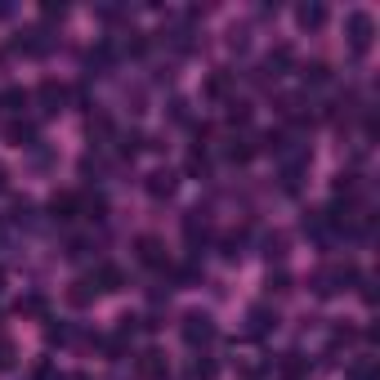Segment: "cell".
Returning <instances> with one entry per match:
<instances>
[{"label":"cell","mask_w":380,"mask_h":380,"mask_svg":"<svg viewBox=\"0 0 380 380\" xmlns=\"http://www.w3.org/2000/svg\"><path fill=\"white\" fill-rule=\"evenodd\" d=\"M184 340H188V345H211V340H215L211 313H188V318H184Z\"/></svg>","instance_id":"obj_1"},{"label":"cell","mask_w":380,"mask_h":380,"mask_svg":"<svg viewBox=\"0 0 380 380\" xmlns=\"http://www.w3.org/2000/svg\"><path fill=\"white\" fill-rule=\"evenodd\" d=\"M372 14H363V9H354L349 14V45H354V54H367V45H372Z\"/></svg>","instance_id":"obj_2"},{"label":"cell","mask_w":380,"mask_h":380,"mask_svg":"<svg viewBox=\"0 0 380 380\" xmlns=\"http://www.w3.org/2000/svg\"><path fill=\"white\" fill-rule=\"evenodd\" d=\"M139 260L152 264V269H157V264H166V255H161V242H157V237H139Z\"/></svg>","instance_id":"obj_3"},{"label":"cell","mask_w":380,"mask_h":380,"mask_svg":"<svg viewBox=\"0 0 380 380\" xmlns=\"http://www.w3.org/2000/svg\"><path fill=\"white\" fill-rule=\"evenodd\" d=\"M50 211L59 215V220H72V215L81 211V197H76V193H63V197H54V202H50Z\"/></svg>","instance_id":"obj_4"},{"label":"cell","mask_w":380,"mask_h":380,"mask_svg":"<svg viewBox=\"0 0 380 380\" xmlns=\"http://www.w3.org/2000/svg\"><path fill=\"white\" fill-rule=\"evenodd\" d=\"M94 287H99V291H117V287H121V269H117V264H99Z\"/></svg>","instance_id":"obj_5"},{"label":"cell","mask_w":380,"mask_h":380,"mask_svg":"<svg viewBox=\"0 0 380 380\" xmlns=\"http://www.w3.org/2000/svg\"><path fill=\"white\" fill-rule=\"evenodd\" d=\"M296 18H300V27H322V23H327V9H322V5H300Z\"/></svg>","instance_id":"obj_6"},{"label":"cell","mask_w":380,"mask_h":380,"mask_svg":"<svg viewBox=\"0 0 380 380\" xmlns=\"http://www.w3.org/2000/svg\"><path fill=\"white\" fill-rule=\"evenodd\" d=\"M304 367H309V363H304L300 354H287V358H282V367H278V376H282V380H300Z\"/></svg>","instance_id":"obj_7"},{"label":"cell","mask_w":380,"mask_h":380,"mask_svg":"<svg viewBox=\"0 0 380 380\" xmlns=\"http://www.w3.org/2000/svg\"><path fill=\"white\" fill-rule=\"evenodd\" d=\"M269 327H278V313L269 318V309H255V313H251V331H255V336H264Z\"/></svg>","instance_id":"obj_8"},{"label":"cell","mask_w":380,"mask_h":380,"mask_svg":"<svg viewBox=\"0 0 380 380\" xmlns=\"http://www.w3.org/2000/svg\"><path fill=\"white\" fill-rule=\"evenodd\" d=\"M148 188H152V193H157V197H161V193L170 197V193H175V175H170V170H157V175H152V184H148Z\"/></svg>","instance_id":"obj_9"},{"label":"cell","mask_w":380,"mask_h":380,"mask_svg":"<svg viewBox=\"0 0 380 380\" xmlns=\"http://www.w3.org/2000/svg\"><path fill=\"white\" fill-rule=\"evenodd\" d=\"M139 372H144V376H166V363H161V354H152V349H148L144 363H139Z\"/></svg>","instance_id":"obj_10"},{"label":"cell","mask_w":380,"mask_h":380,"mask_svg":"<svg viewBox=\"0 0 380 380\" xmlns=\"http://www.w3.org/2000/svg\"><path fill=\"white\" fill-rule=\"evenodd\" d=\"M224 94H228V76L215 72L211 81H206V99H224Z\"/></svg>","instance_id":"obj_11"},{"label":"cell","mask_w":380,"mask_h":380,"mask_svg":"<svg viewBox=\"0 0 380 380\" xmlns=\"http://www.w3.org/2000/svg\"><path fill=\"white\" fill-rule=\"evenodd\" d=\"M188 376H193V380H215V363H211V358H197V363L188 367Z\"/></svg>","instance_id":"obj_12"},{"label":"cell","mask_w":380,"mask_h":380,"mask_svg":"<svg viewBox=\"0 0 380 380\" xmlns=\"http://www.w3.org/2000/svg\"><path fill=\"white\" fill-rule=\"evenodd\" d=\"M304 81H309V85H322V81H331L327 63H309V68H304Z\"/></svg>","instance_id":"obj_13"},{"label":"cell","mask_w":380,"mask_h":380,"mask_svg":"<svg viewBox=\"0 0 380 380\" xmlns=\"http://www.w3.org/2000/svg\"><path fill=\"white\" fill-rule=\"evenodd\" d=\"M41 99L50 103V112H54V108H59V103H63V90H59V85L50 81V85H41Z\"/></svg>","instance_id":"obj_14"},{"label":"cell","mask_w":380,"mask_h":380,"mask_svg":"<svg viewBox=\"0 0 380 380\" xmlns=\"http://www.w3.org/2000/svg\"><path fill=\"white\" fill-rule=\"evenodd\" d=\"M9 139H14V144H27V139H32V126H27V121H14V126H9Z\"/></svg>","instance_id":"obj_15"},{"label":"cell","mask_w":380,"mask_h":380,"mask_svg":"<svg viewBox=\"0 0 380 380\" xmlns=\"http://www.w3.org/2000/svg\"><path fill=\"white\" fill-rule=\"evenodd\" d=\"M5 367H14V345L0 340V372H5Z\"/></svg>","instance_id":"obj_16"},{"label":"cell","mask_w":380,"mask_h":380,"mask_svg":"<svg viewBox=\"0 0 380 380\" xmlns=\"http://www.w3.org/2000/svg\"><path fill=\"white\" fill-rule=\"evenodd\" d=\"M354 380H372V358H363V363H354Z\"/></svg>","instance_id":"obj_17"},{"label":"cell","mask_w":380,"mask_h":380,"mask_svg":"<svg viewBox=\"0 0 380 380\" xmlns=\"http://www.w3.org/2000/svg\"><path fill=\"white\" fill-rule=\"evenodd\" d=\"M0 188H5V170H0Z\"/></svg>","instance_id":"obj_18"}]
</instances>
